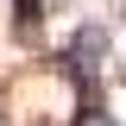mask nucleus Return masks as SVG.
Segmentation results:
<instances>
[{"label": "nucleus", "instance_id": "obj_1", "mask_svg": "<svg viewBox=\"0 0 126 126\" xmlns=\"http://www.w3.org/2000/svg\"><path fill=\"white\" fill-rule=\"evenodd\" d=\"M101 63H107V32L101 25H82L76 38H69V50H63V76L69 82H88Z\"/></svg>", "mask_w": 126, "mask_h": 126}, {"label": "nucleus", "instance_id": "obj_2", "mask_svg": "<svg viewBox=\"0 0 126 126\" xmlns=\"http://www.w3.org/2000/svg\"><path fill=\"white\" fill-rule=\"evenodd\" d=\"M76 126H120V120H113L107 107H82V113H76Z\"/></svg>", "mask_w": 126, "mask_h": 126}, {"label": "nucleus", "instance_id": "obj_3", "mask_svg": "<svg viewBox=\"0 0 126 126\" xmlns=\"http://www.w3.org/2000/svg\"><path fill=\"white\" fill-rule=\"evenodd\" d=\"M13 13H19V25H38V13H44V6H38V0H13Z\"/></svg>", "mask_w": 126, "mask_h": 126}]
</instances>
